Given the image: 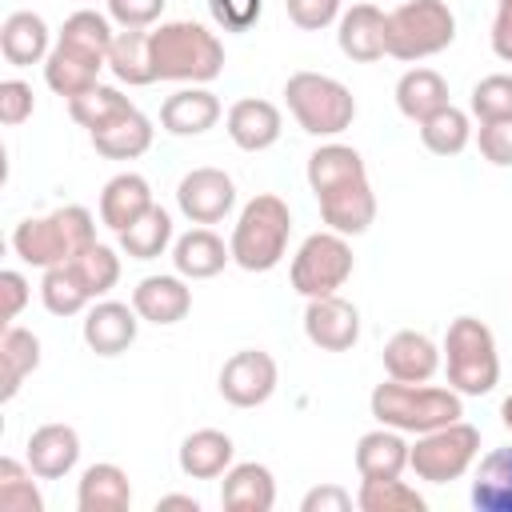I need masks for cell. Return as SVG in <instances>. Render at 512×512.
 Returning <instances> with one entry per match:
<instances>
[{
	"label": "cell",
	"mask_w": 512,
	"mask_h": 512,
	"mask_svg": "<svg viewBox=\"0 0 512 512\" xmlns=\"http://www.w3.org/2000/svg\"><path fill=\"white\" fill-rule=\"evenodd\" d=\"M308 188L320 204V220L340 236H360L376 220V192L364 168V156L348 144H320L308 156Z\"/></svg>",
	"instance_id": "1"
},
{
	"label": "cell",
	"mask_w": 512,
	"mask_h": 512,
	"mask_svg": "<svg viewBox=\"0 0 512 512\" xmlns=\"http://www.w3.org/2000/svg\"><path fill=\"white\" fill-rule=\"evenodd\" d=\"M148 60L156 80L208 84L224 72V44L196 20H164L148 32Z\"/></svg>",
	"instance_id": "2"
},
{
	"label": "cell",
	"mask_w": 512,
	"mask_h": 512,
	"mask_svg": "<svg viewBox=\"0 0 512 512\" xmlns=\"http://www.w3.org/2000/svg\"><path fill=\"white\" fill-rule=\"evenodd\" d=\"M368 408L376 424L396 428L404 436L432 432L440 424H452L464 416V396L456 388H436V384H408V380H384L372 388Z\"/></svg>",
	"instance_id": "3"
},
{
	"label": "cell",
	"mask_w": 512,
	"mask_h": 512,
	"mask_svg": "<svg viewBox=\"0 0 512 512\" xmlns=\"http://www.w3.org/2000/svg\"><path fill=\"white\" fill-rule=\"evenodd\" d=\"M96 244V220L84 204L52 208L48 216H28L12 232V252L32 268H56Z\"/></svg>",
	"instance_id": "4"
},
{
	"label": "cell",
	"mask_w": 512,
	"mask_h": 512,
	"mask_svg": "<svg viewBox=\"0 0 512 512\" xmlns=\"http://www.w3.org/2000/svg\"><path fill=\"white\" fill-rule=\"evenodd\" d=\"M288 236H292V212L276 192H260L252 196L236 224H232V264H240L244 272H272L284 252H288Z\"/></svg>",
	"instance_id": "5"
},
{
	"label": "cell",
	"mask_w": 512,
	"mask_h": 512,
	"mask_svg": "<svg viewBox=\"0 0 512 512\" xmlns=\"http://www.w3.org/2000/svg\"><path fill=\"white\" fill-rule=\"evenodd\" d=\"M444 372H448V388H456L460 396H488L500 384V352H496V336L484 320L476 316H456L444 332Z\"/></svg>",
	"instance_id": "6"
},
{
	"label": "cell",
	"mask_w": 512,
	"mask_h": 512,
	"mask_svg": "<svg viewBox=\"0 0 512 512\" xmlns=\"http://www.w3.org/2000/svg\"><path fill=\"white\" fill-rule=\"evenodd\" d=\"M284 100L308 136H340L356 120V96L324 72H292L284 80Z\"/></svg>",
	"instance_id": "7"
},
{
	"label": "cell",
	"mask_w": 512,
	"mask_h": 512,
	"mask_svg": "<svg viewBox=\"0 0 512 512\" xmlns=\"http://www.w3.org/2000/svg\"><path fill=\"white\" fill-rule=\"evenodd\" d=\"M456 40V16L444 0H404L388 12V56L412 64L444 52Z\"/></svg>",
	"instance_id": "8"
},
{
	"label": "cell",
	"mask_w": 512,
	"mask_h": 512,
	"mask_svg": "<svg viewBox=\"0 0 512 512\" xmlns=\"http://www.w3.org/2000/svg\"><path fill=\"white\" fill-rule=\"evenodd\" d=\"M476 456H480V428L468 420H452L416 436L408 452V468L424 484H452L464 472H472Z\"/></svg>",
	"instance_id": "9"
},
{
	"label": "cell",
	"mask_w": 512,
	"mask_h": 512,
	"mask_svg": "<svg viewBox=\"0 0 512 512\" xmlns=\"http://www.w3.org/2000/svg\"><path fill=\"white\" fill-rule=\"evenodd\" d=\"M356 260H352V244L348 236L324 228V232H312L304 236V244L296 248L292 256V288L304 296V300H316V296H332L348 284Z\"/></svg>",
	"instance_id": "10"
},
{
	"label": "cell",
	"mask_w": 512,
	"mask_h": 512,
	"mask_svg": "<svg viewBox=\"0 0 512 512\" xmlns=\"http://www.w3.org/2000/svg\"><path fill=\"white\" fill-rule=\"evenodd\" d=\"M216 384L232 408H260L272 400V392L280 384V368L264 348H240L224 360Z\"/></svg>",
	"instance_id": "11"
},
{
	"label": "cell",
	"mask_w": 512,
	"mask_h": 512,
	"mask_svg": "<svg viewBox=\"0 0 512 512\" xmlns=\"http://www.w3.org/2000/svg\"><path fill=\"white\" fill-rule=\"evenodd\" d=\"M176 208L192 224H220L236 208V184L224 168H192L176 184Z\"/></svg>",
	"instance_id": "12"
},
{
	"label": "cell",
	"mask_w": 512,
	"mask_h": 512,
	"mask_svg": "<svg viewBox=\"0 0 512 512\" xmlns=\"http://www.w3.org/2000/svg\"><path fill=\"white\" fill-rule=\"evenodd\" d=\"M304 336L320 352H348L360 340V312H356V304L344 300L340 292L308 300V308H304Z\"/></svg>",
	"instance_id": "13"
},
{
	"label": "cell",
	"mask_w": 512,
	"mask_h": 512,
	"mask_svg": "<svg viewBox=\"0 0 512 512\" xmlns=\"http://www.w3.org/2000/svg\"><path fill=\"white\" fill-rule=\"evenodd\" d=\"M336 44L348 60L376 64L380 56H388V12H380L376 4H352L336 20Z\"/></svg>",
	"instance_id": "14"
},
{
	"label": "cell",
	"mask_w": 512,
	"mask_h": 512,
	"mask_svg": "<svg viewBox=\"0 0 512 512\" xmlns=\"http://www.w3.org/2000/svg\"><path fill=\"white\" fill-rule=\"evenodd\" d=\"M132 308L140 312V320H148L156 328H168V324H180L192 312V288L180 272L144 276L132 288Z\"/></svg>",
	"instance_id": "15"
},
{
	"label": "cell",
	"mask_w": 512,
	"mask_h": 512,
	"mask_svg": "<svg viewBox=\"0 0 512 512\" xmlns=\"http://www.w3.org/2000/svg\"><path fill=\"white\" fill-rule=\"evenodd\" d=\"M136 328H140V312L120 304V300H96L84 312V344L96 356H120L136 344Z\"/></svg>",
	"instance_id": "16"
},
{
	"label": "cell",
	"mask_w": 512,
	"mask_h": 512,
	"mask_svg": "<svg viewBox=\"0 0 512 512\" xmlns=\"http://www.w3.org/2000/svg\"><path fill=\"white\" fill-rule=\"evenodd\" d=\"M224 128H228V140L240 148V152H264L280 140L284 132V116L272 100H260V96H244L228 108L224 116Z\"/></svg>",
	"instance_id": "17"
},
{
	"label": "cell",
	"mask_w": 512,
	"mask_h": 512,
	"mask_svg": "<svg viewBox=\"0 0 512 512\" xmlns=\"http://www.w3.org/2000/svg\"><path fill=\"white\" fill-rule=\"evenodd\" d=\"M384 372L392 380H408V384H428L440 372V348L432 336L416 332V328H400L388 336L384 344Z\"/></svg>",
	"instance_id": "18"
},
{
	"label": "cell",
	"mask_w": 512,
	"mask_h": 512,
	"mask_svg": "<svg viewBox=\"0 0 512 512\" xmlns=\"http://www.w3.org/2000/svg\"><path fill=\"white\" fill-rule=\"evenodd\" d=\"M28 468L40 476V480H60L76 468L80 460V432L72 424H40L32 436H28Z\"/></svg>",
	"instance_id": "19"
},
{
	"label": "cell",
	"mask_w": 512,
	"mask_h": 512,
	"mask_svg": "<svg viewBox=\"0 0 512 512\" xmlns=\"http://www.w3.org/2000/svg\"><path fill=\"white\" fill-rule=\"evenodd\" d=\"M220 112L224 108H220L216 92H208L204 84H188V88H176L160 104V128L172 136H204L208 128H216Z\"/></svg>",
	"instance_id": "20"
},
{
	"label": "cell",
	"mask_w": 512,
	"mask_h": 512,
	"mask_svg": "<svg viewBox=\"0 0 512 512\" xmlns=\"http://www.w3.org/2000/svg\"><path fill=\"white\" fill-rule=\"evenodd\" d=\"M224 264H232V248L204 224L172 240V268L184 280H212L224 272Z\"/></svg>",
	"instance_id": "21"
},
{
	"label": "cell",
	"mask_w": 512,
	"mask_h": 512,
	"mask_svg": "<svg viewBox=\"0 0 512 512\" xmlns=\"http://www.w3.org/2000/svg\"><path fill=\"white\" fill-rule=\"evenodd\" d=\"M220 504L228 512H272L276 508V476H272V468L256 464V460L232 464L224 472V484H220Z\"/></svg>",
	"instance_id": "22"
},
{
	"label": "cell",
	"mask_w": 512,
	"mask_h": 512,
	"mask_svg": "<svg viewBox=\"0 0 512 512\" xmlns=\"http://www.w3.org/2000/svg\"><path fill=\"white\" fill-rule=\"evenodd\" d=\"M0 52L12 68H28V64H44L52 52V32L44 24L40 12H8L0 24Z\"/></svg>",
	"instance_id": "23"
},
{
	"label": "cell",
	"mask_w": 512,
	"mask_h": 512,
	"mask_svg": "<svg viewBox=\"0 0 512 512\" xmlns=\"http://www.w3.org/2000/svg\"><path fill=\"white\" fill-rule=\"evenodd\" d=\"M408 452L412 444L404 440V432L396 428H372L356 440V472L360 480H392V476H404L408 468Z\"/></svg>",
	"instance_id": "24"
},
{
	"label": "cell",
	"mask_w": 512,
	"mask_h": 512,
	"mask_svg": "<svg viewBox=\"0 0 512 512\" xmlns=\"http://www.w3.org/2000/svg\"><path fill=\"white\" fill-rule=\"evenodd\" d=\"M76 508L80 512H128L132 508V484L120 464H88L76 484Z\"/></svg>",
	"instance_id": "25"
},
{
	"label": "cell",
	"mask_w": 512,
	"mask_h": 512,
	"mask_svg": "<svg viewBox=\"0 0 512 512\" xmlns=\"http://www.w3.org/2000/svg\"><path fill=\"white\" fill-rule=\"evenodd\" d=\"M232 456H236V444H232L228 432H220V428H196V432L184 436L176 460H180V472L188 480H216V476H224L232 468Z\"/></svg>",
	"instance_id": "26"
},
{
	"label": "cell",
	"mask_w": 512,
	"mask_h": 512,
	"mask_svg": "<svg viewBox=\"0 0 512 512\" xmlns=\"http://www.w3.org/2000/svg\"><path fill=\"white\" fill-rule=\"evenodd\" d=\"M152 184L140 176V172H120L104 184L100 192V220L112 228V232H124L128 224H136L148 208H152Z\"/></svg>",
	"instance_id": "27"
},
{
	"label": "cell",
	"mask_w": 512,
	"mask_h": 512,
	"mask_svg": "<svg viewBox=\"0 0 512 512\" xmlns=\"http://www.w3.org/2000/svg\"><path fill=\"white\" fill-rule=\"evenodd\" d=\"M40 368V336L32 328L8 324L0 336V400H12L20 384Z\"/></svg>",
	"instance_id": "28"
},
{
	"label": "cell",
	"mask_w": 512,
	"mask_h": 512,
	"mask_svg": "<svg viewBox=\"0 0 512 512\" xmlns=\"http://www.w3.org/2000/svg\"><path fill=\"white\" fill-rule=\"evenodd\" d=\"M472 508L512 512V444L480 456L476 476H472Z\"/></svg>",
	"instance_id": "29"
},
{
	"label": "cell",
	"mask_w": 512,
	"mask_h": 512,
	"mask_svg": "<svg viewBox=\"0 0 512 512\" xmlns=\"http://www.w3.org/2000/svg\"><path fill=\"white\" fill-rule=\"evenodd\" d=\"M444 104H452L448 100V80L436 68H408L396 80V108H400V116L420 124L432 112H440Z\"/></svg>",
	"instance_id": "30"
},
{
	"label": "cell",
	"mask_w": 512,
	"mask_h": 512,
	"mask_svg": "<svg viewBox=\"0 0 512 512\" xmlns=\"http://www.w3.org/2000/svg\"><path fill=\"white\" fill-rule=\"evenodd\" d=\"M100 68H108V64H100V60H92V56H84V52H72V48H64V44H52V52H48V60H44V80H48V88H52L56 96L72 100V96L88 92L92 84H100V80H96Z\"/></svg>",
	"instance_id": "31"
},
{
	"label": "cell",
	"mask_w": 512,
	"mask_h": 512,
	"mask_svg": "<svg viewBox=\"0 0 512 512\" xmlns=\"http://www.w3.org/2000/svg\"><path fill=\"white\" fill-rule=\"evenodd\" d=\"M152 132H156L152 120L140 108H132L128 116H120L108 128L92 132V148L100 156H108V160H136V156H144L152 148Z\"/></svg>",
	"instance_id": "32"
},
{
	"label": "cell",
	"mask_w": 512,
	"mask_h": 512,
	"mask_svg": "<svg viewBox=\"0 0 512 512\" xmlns=\"http://www.w3.org/2000/svg\"><path fill=\"white\" fill-rule=\"evenodd\" d=\"M108 68L128 88L152 84L156 76H152V60H148V32L144 28H120L112 36V48H108Z\"/></svg>",
	"instance_id": "33"
},
{
	"label": "cell",
	"mask_w": 512,
	"mask_h": 512,
	"mask_svg": "<svg viewBox=\"0 0 512 512\" xmlns=\"http://www.w3.org/2000/svg\"><path fill=\"white\" fill-rule=\"evenodd\" d=\"M112 36H116V32H112V16H100V12H92V8H80V12H72V16L64 20L56 44H64V48H72V52H84V56H92V60H100V64H108Z\"/></svg>",
	"instance_id": "34"
},
{
	"label": "cell",
	"mask_w": 512,
	"mask_h": 512,
	"mask_svg": "<svg viewBox=\"0 0 512 512\" xmlns=\"http://www.w3.org/2000/svg\"><path fill=\"white\" fill-rule=\"evenodd\" d=\"M136 104L120 92V88H112V84H92L88 92H80V96H72L68 100V112H72V120L80 124V128H88V132H100V128H108L112 120H120V116H128Z\"/></svg>",
	"instance_id": "35"
},
{
	"label": "cell",
	"mask_w": 512,
	"mask_h": 512,
	"mask_svg": "<svg viewBox=\"0 0 512 512\" xmlns=\"http://www.w3.org/2000/svg\"><path fill=\"white\" fill-rule=\"evenodd\" d=\"M472 140V120L464 108L444 104L440 112H432L428 120H420V144L432 156H460Z\"/></svg>",
	"instance_id": "36"
},
{
	"label": "cell",
	"mask_w": 512,
	"mask_h": 512,
	"mask_svg": "<svg viewBox=\"0 0 512 512\" xmlns=\"http://www.w3.org/2000/svg\"><path fill=\"white\" fill-rule=\"evenodd\" d=\"M116 240H120V252H128V260H156L172 244V216L160 204H152L136 224L116 232Z\"/></svg>",
	"instance_id": "37"
},
{
	"label": "cell",
	"mask_w": 512,
	"mask_h": 512,
	"mask_svg": "<svg viewBox=\"0 0 512 512\" xmlns=\"http://www.w3.org/2000/svg\"><path fill=\"white\" fill-rule=\"evenodd\" d=\"M40 300L52 316H76V312H88L92 292L84 288V280L76 276L72 264H56V268H44V280H40Z\"/></svg>",
	"instance_id": "38"
},
{
	"label": "cell",
	"mask_w": 512,
	"mask_h": 512,
	"mask_svg": "<svg viewBox=\"0 0 512 512\" xmlns=\"http://www.w3.org/2000/svg\"><path fill=\"white\" fill-rule=\"evenodd\" d=\"M356 508L360 512H424L428 500L408 480L392 476V480H360Z\"/></svg>",
	"instance_id": "39"
},
{
	"label": "cell",
	"mask_w": 512,
	"mask_h": 512,
	"mask_svg": "<svg viewBox=\"0 0 512 512\" xmlns=\"http://www.w3.org/2000/svg\"><path fill=\"white\" fill-rule=\"evenodd\" d=\"M36 472L28 468V460H0V512H44V496L36 488Z\"/></svg>",
	"instance_id": "40"
},
{
	"label": "cell",
	"mask_w": 512,
	"mask_h": 512,
	"mask_svg": "<svg viewBox=\"0 0 512 512\" xmlns=\"http://www.w3.org/2000/svg\"><path fill=\"white\" fill-rule=\"evenodd\" d=\"M72 268H76V276L84 280V288L92 292V300H100V296H108L112 288H116V280H120V256H116V248H108V244H88L80 256H72L68 260Z\"/></svg>",
	"instance_id": "41"
},
{
	"label": "cell",
	"mask_w": 512,
	"mask_h": 512,
	"mask_svg": "<svg viewBox=\"0 0 512 512\" xmlns=\"http://www.w3.org/2000/svg\"><path fill=\"white\" fill-rule=\"evenodd\" d=\"M468 108L480 124L484 120H508L512 116V72H492V76L476 80Z\"/></svg>",
	"instance_id": "42"
},
{
	"label": "cell",
	"mask_w": 512,
	"mask_h": 512,
	"mask_svg": "<svg viewBox=\"0 0 512 512\" xmlns=\"http://www.w3.org/2000/svg\"><path fill=\"white\" fill-rule=\"evenodd\" d=\"M480 156L496 168H512V116L508 120H484L476 132Z\"/></svg>",
	"instance_id": "43"
},
{
	"label": "cell",
	"mask_w": 512,
	"mask_h": 512,
	"mask_svg": "<svg viewBox=\"0 0 512 512\" xmlns=\"http://www.w3.org/2000/svg\"><path fill=\"white\" fill-rule=\"evenodd\" d=\"M32 112H36L32 84H28V80H16V76L0 80V120H4L8 128H16V124H24Z\"/></svg>",
	"instance_id": "44"
},
{
	"label": "cell",
	"mask_w": 512,
	"mask_h": 512,
	"mask_svg": "<svg viewBox=\"0 0 512 512\" xmlns=\"http://www.w3.org/2000/svg\"><path fill=\"white\" fill-rule=\"evenodd\" d=\"M208 12L224 32H248L260 20L264 0H208Z\"/></svg>",
	"instance_id": "45"
},
{
	"label": "cell",
	"mask_w": 512,
	"mask_h": 512,
	"mask_svg": "<svg viewBox=\"0 0 512 512\" xmlns=\"http://www.w3.org/2000/svg\"><path fill=\"white\" fill-rule=\"evenodd\" d=\"M288 20L304 32H320L340 20V0H284Z\"/></svg>",
	"instance_id": "46"
},
{
	"label": "cell",
	"mask_w": 512,
	"mask_h": 512,
	"mask_svg": "<svg viewBox=\"0 0 512 512\" xmlns=\"http://www.w3.org/2000/svg\"><path fill=\"white\" fill-rule=\"evenodd\" d=\"M168 0H108V16L120 24V28H148L160 20Z\"/></svg>",
	"instance_id": "47"
},
{
	"label": "cell",
	"mask_w": 512,
	"mask_h": 512,
	"mask_svg": "<svg viewBox=\"0 0 512 512\" xmlns=\"http://www.w3.org/2000/svg\"><path fill=\"white\" fill-rule=\"evenodd\" d=\"M0 296H4V324H12V320L24 312L28 296H32L28 276L16 272V268H4V272H0Z\"/></svg>",
	"instance_id": "48"
},
{
	"label": "cell",
	"mask_w": 512,
	"mask_h": 512,
	"mask_svg": "<svg viewBox=\"0 0 512 512\" xmlns=\"http://www.w3.org/2000/svg\"><path fill=\"white\" fill-rule=\"evenodd\" d=\"M348 508H352V496L340 484H316L300 500V512H348Z\"/></svg>",
	"instance_id": "49"
},
{
	"label": "cell",
	"mask_w": 512,
	"mask_h": 512,
	"mask_svg": "<svg viewBox=\"0 0 512 512\" xmlns=\"http://www.w3.org/2000/svg\"><path fill=\"white\" fill-rule=\"evenodd\" d=\"M492 52L512 64V0H496V16H492Z\"/></svg>",
	"instance_id": "50"
},
{
	"label": "cell",
	"mask_w": 512,
	"mask_h": 512,
	"mask_svg": "<svg viewBox=\"0 0 512 512\" xmlns=\"http://www.w3.org/2000/svg\"><path fill=\"white\" fill-rule=\"evenodd\" d=\"M156 508H188V512H200V500L196 496H184V492H168L156 500Z\"/></svg>",
	"instance_id": "51"
},
{
	"label": "cell",
	"mask_w": 512,
	"mask_h": 512,
	"mask_svg": "<svg viewBox=\"0 0 512 512\" xmlns=\"http://www.w3.org/2000/svg\"><path fill=\"white\" fill-rule=\"evenodd\" d=\"M500 424L512 432V396H504V400H500Z\"/></svg>",
	"instance_id": "52"
}]
</instances>
